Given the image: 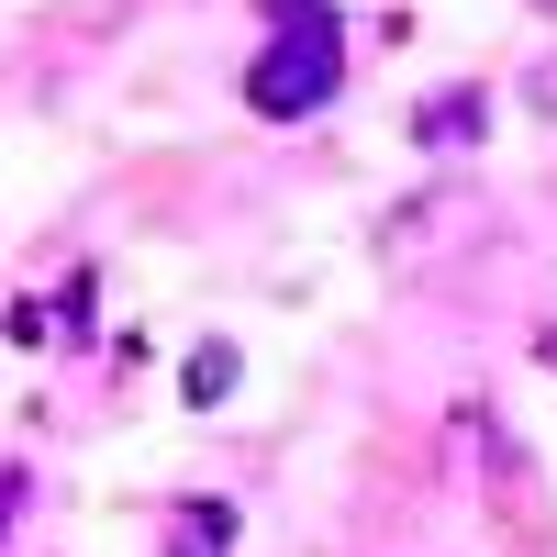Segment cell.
<instances>
[{"label": "cell", "instance_id": "cell-4", "mask_svg": "<svg viewBox=\"0 0 557 557\" xmlns=\"http://www.w3.org/2000/svg\"><path fill=\"white\" fill-rule=\"evenodd\" d=\"M424 146H480V89H446V101H424Z\"/></svg>", "mask_w": 557, "mask_h": 557}, {"label": "cell", "instance_id": "cell-2", "mask_svg": "<svg viewBox=\"0 0 557 557\" xmlns=\"http://www.w3.org/2000/svg\"><path fill=\"white\" fill-rule=\"evenodd\" d=\"M457 435H469L480 446V469H491V502H502V535H546V502H535V457L513 446V435H502V412L491 401H469V412H457Z\"/></svg>", "mask_w": 557, "mask_h": 557}, {"label": "cell", "instance_id": "cell-3", "mask_svg": "<svg viewBox=\"0 0 557 557\" xmlns=\"http://www.w3.org/2000/svg\"><path fill=\"white\" fill-rule=\"evenodd\" d=\"M168 557H235V502H178L168 513Z\"/></svg>", "mask_w": 557, "mask_h": 557}, {"label": "cell", "instance_id": "cell-5", "mask_svg": "<svg viewBox=\"0 0 557 557\" xmlns=\"http://www.w3.org/2000/svg\"><path fill=\"white\" fill-rule=\"evenodd\" d=\"M178 391H190V401H223V391H235V346H201L190 368H178Z\"/></svg>", "mask_w": 557, "mask_h": 557}, {"label": "cell", "instance_id": "cell-1", "mask_svg": "<svg viewBox=\"0 0 557 557\" xmlns=\"http://www.w3.org/2000/svg\"><path fill=\"white\" fill-rule=\"evenodd\" d=\"M335 89H346V23H335V0H278V23H268L257 67H246V101L268 123H312Z\"/></svg>", "mask_w": 557, "mask_h": 557}, {"label": "cell", "instance_id": "cell-6", "mask_svg": "<svg viewBox=\"0 0 557 557\" xmlns=\"http://www.w3.org/2000/svg\"><path fill=\"white\" fill-rule=\"evenodd\" d=\"M23 513V469H0V524H12Z\"/></svg>", "mask_w": 557, "mask_h": 557}, {"label": "cell", "instance_id": "cell-7", "mask_svg": "<svg viewBox=\"0 0 557 557\" xmlns=\"http://www.w3.org/2000/svg\"><path fill=\"white\" fill-rule=\"evenodd\" d=\"M535 12H557V0H535Z\"/></svg>", "mask_w": 557, "mask_h": 557}]
</instances>
